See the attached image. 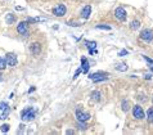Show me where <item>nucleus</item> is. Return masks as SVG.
Wrapping results in <instances>:
<instances>
[{
  "mask_svg": "<svg viewBox=\"0 0 153 135\" xmlns=\"http://www.w3.org/2000/svg\"><path fill=\"white\" fill-rule=\"evenodd\" d=\"M36 117V109L32 108V107H27L23 111L21 112V118L22 121L27 122V121H32V120Z\"/></svg>",
  "mask_w": 153,
  "mask_h": 135,
  "instance_id": "1",
  "label": "nucleus"
},
{
  "mask_svg": "<svg viewBox=\"0 0 153 135\" xmlns=\"http://www.w3.org/2000/svg\"><path fill=\"white\" fill-rule=\"evenodd\" d=\"M89 78L93 80L94 82H100V81H106L107 78H108V73L104 72V71H98V72H95V73H91V75L89 76Z\"/></svg>",
  "mask_w": 153,
  "mask_h": 135,
  "instance_id": "2",
  "label": "nucleus"
},
{
  "mask_svg": "<svg viewBox=\"0 0 153 135\" xmlns=\"http://www.w3.org/2000/svg\"><path fill=\"white\" fill-rule=\"evenodd\" d=\"M9 112H11V108H9V106L5 103V102H1V103H0V120L8 118Z\"/></svg>",
  "mask_w": 153,
  "mask_h": 135,
  "instance_id": "3",
  "label": "nucleus"
},
{
  "mask_svg": "<svg viewBox=\"0 0 153 135\" xmlns=\"http://www.w3.org/2000/svg\"><path fill=\"white\" fill-rule=\"evenodd\" d=\"M17 32H18L19 35H23V36L29 35V22L27 21L19 22V25L17 26Z\"/></svg>",
  "mask_w": 153,
  "mask_h": 135,
  "instance_id": "4",
  "label": "nucleus"
},
{
  "mask_svg": "<svg viewBox=\"0 0 153 135\" xmlns=\"http://www.w3.org/2000/svg\"><path fill=\"white\" fill-rule=\"evenodd\" d=\"M140 39L144 40L147 43H150L153 40V31L149 29H144L142 32H140Z\"/></svg>",
  "mask_w": 153,
  "mask_h": 135,
  "instance_id": "5",
  "label": "nucleus"
},
{
  "mask_svg": "<svg viewBox=\"0 0 153 135\" xmlns=\"http://www.w3.org/2000/svg\"><path fill=\"white\" fill-rule=\"evenodd\" d=\"M114 17H116L118 21H126V17H127V13L126 11H125L122 7H118V8H116V11H114Z\"/></svg>",
  "mask_w": 153,
  "mask_h": 135,
  "instance_id": "6",
  "label": "nucleus"
},
{
  "mask_svg": "<svg viewBox=\"0 0 153 135\" xmlns=\"http://www.w3.org/2000/svg\"><path fill=\"white\" fill-rule=\"evenodd\" d=\"M5 61H7V65L11 66V67H14L18 63V58H17V55L14 53H8L5 55Z\"/></svg>",
  "mask_w": 153,
  "mask_h": 135,
  "instance_id": "7",
  "label": "nucleus"
},
{
  "mask_svg": "<svg viewBox=\"0 0 153 135\" xmlns=\"http://www.w3.org/2000/svg\"><path fill=\"white\" fill-rule=\"evenodd\" d=\"M66 12H67V8H66L65 4H58V5L53 9V14L57 17H63L66 14Z\"/></svg>",
  "mask_w": 153,
  "mask_h": 135,
  "instance_id": "8",
  "label": "nucleus"
},
{
  "mask_svg": "<svg viewBox=\"0 0 153 135\" xmlns=\"http://www.w3.org/2000/svg\"><path fill=\"white\" fill-rule=\"evenodd\" d=\"M132 114H134V117L136 120H143L145 117L144 111H143V108L140 106H135L134 108H132Z\"/></svg>",
  "mask_w": 153,
  "mask_h": 135,
  "instance_id": "9",
  "label": "nucleus"
},
{
  "mask_svg": "<svg viewBox=\"0 0 153 135\" xmlns=\"http://www.w3.org/2000/svg\"><path fill=\"white\" fill-rule=\"evenodd\" d=\"M90 113H88V112H84V111H80V109H77L76 111V118H77V121H82V122H86L89 118H90Z\"/></svg>",
  "mask_w": 153,
  "mask_h": 135,
  "instance_id": "10",
  "label": "nucleus"
},
{
  "mask_svg": "<svg viewBox=\"0 0 153 135\" xmlns=\"http://www.w3.org/2000/svg\"><path fill=\"white\" fill-rule=\"evenodd\" d=\"M90 14H91V5H85L84 9L81 11V17L84 19H88L90 17Z\"/></svg>",
  "mask_w": 153,
  "mask_h": 135,
  "instance_id": "11",
  "label": "nucleus"
},
{
  "mask_svg": "<svg viewBox=\"0 0 153 135\" xmlns=\"http://www.w3.org/2000/svg\"><path fill=\"white\" fill-rule=\"evenodd\" d=\"M85 45H86V48L89 49V53H90V54H95L96 53V50H95L96 41H85Z\"/></svg>",
  "mask_w": 153,
  "mask_h": 135,
  "instance_id": "12",
  "label": "nucleus"
},
{
  "mask_svg": "<svg viewBox=\"0 0 153 135\" xmlns=\"http://www.w3.org/2000/svg\"><path fill=\"white\" fill-rule=\"evenodd\" d=\"M30 50H31V53L34 55H37V54H40V52H41V45H40L39 43H34V44L30 47Z\"/></svg>",
  "mask_w": 153,
  "mask_h": 135,
  "instance_id": "13",
  "label": "nucleus"
},
{
  "mask_svg": "<svg viewBox=\"0 0 153 135\" xmlns=\"http://www.w3.org/2000/svg\"><path fill=\"white\" fill-rule=\"evenodd\" d=\"M89 67H90V65H89V61L86 59L85 57H82V58H81V70H82V72L84 73H88Z\"/></svg>",
  "mask_w": 153,
  "mask_h": 135,
  "instance_id": "14",
  "label": "nucleus"
},
{
  "mask_svg": "<svg viewBox=\"0 0 153 135\" xmlns=\"http://www.w3.org/2000/svg\"><path fill=\"white\" fill-rule=\"evenodd\" d=\"M100 96H102V94L99 93V91H93V93L90 94V98L93 99V100H95V102L100 100Z\"/></svg>",
  "mask_w": 153,
  "mask_h": 135,
  "instance_id": "15",
  "label": "nucleus"
},
{
  "mask_svg": "<svg viewBox=\"0 0 153 135\" xmlns=\"http://www.w3.org/2000/svg\"><path fill=\"white\" fill-rule=\"evenodd\" d=\"M116 70L125 72V71L127 70V65H126V63H117V65H116Z\"/></svg>",
  "mask_w": 153,
  "mask_h": 135,
  "instance_id": "16",
  "label": "nucleus"
},
{
  "mask_svg": "<svg viewBox=\"0 0 153 135\" xmlns=\"http://www.w3.org/2000/svg\"><path fill=\"white\" fill-rule=\"evenodd\" d=\"M139 27H140V21H138V19H135V21H132L130 23V29L131 30H138Z\"/></svg>",
  "mask_w": 153,
  "mask_h": 135,
  "instance_id": "17",
  "label": "nucleus"
},
{
  "mask_svg": "<svg viewBox=\"0 0 153 135\" xmlns=\"http://www.w3.org/2000/svg\"><path fill=\"white\" fill-rule=\"evenodd\" d=\"M5 19H7V23H8V25H12V23H14V22H16V17H14L12 13H9L8 16H7Z\"/></svg>",
  "mask_w": 153,
  "mask_h": 135,
  "instance_id": "18",
  "label": "nucleus"
},
{
  "mask_svg": "<svg viewBox=\"0 0 153 135\" xmlns=\"http://www.w3.org/2000/svg\"><path fill=\"white\" fill-rule=\"evenodd\" d=\"M147 120L148 122H153V108H149L147 112Z\"/></svg>",
  "mask_w": 153,
  "mask_h": 135,
  "instance_id": "19",
  "label": "nucleus"
},
{
  "mask_svg": "<svg viewBox=\"0 0 153 135\" xmlns=\"http://www.w3.org/2000/svg\"><path fill=\"white\" fill-rule=\"evenodd\" d=\"M77 129L78 130H86L88 129V125L82 121H77Z\"/></svg>",
  "mask_w": 153,
  "mask_h": 135,
  "instance_id": "20",
  "label": "nucleus"
},
{
  "mask_svg": "<svg viewBox=\"0 0 153 135\" xmlns=\"http://www.w3.org/2000/svg\"><path fill=\"white\" fill-rule=\"evenodd\" d=\"M7 66H8V65H7V61L4 59V58L0 57V71H3L4 68L7 67Z\"/></svg>",
  "mask_w": 153,
  "mask_h": 135,
  "instance_id": "21",
  "label": "nucleus"
},
{
  "mask_svg": "<svg viewBox=\"0 0 153 135\" xmlns=\"http://www.w3.org/2000/svg\"><path fill=\"white\" fill-rule=\"evenodd\" d=\"M121 107H122V109H124L125 112H126V111H129V107H130L129 102H127V100H122V104H121Z\"/></svg>",
  "mask_w": 153,
  "mask_h": 135,
  "instance_id": "22",
  "label": "nucleus"
},
{
  "mask_svg": "<svg viewBox=\"0 0 153 135\" xmlns=\"http://www.w3.org/2000/svg\"><path fill=\"white\" fill-rule=\"evenodd\" d=\"M9 127H11V126H9L8 124H4V125H1V127H0V130H1V131H3V132H8V131H9Z\"/></svg>",
  "mask_w": 153,
  "mask_h": 135,
  "instance_id": "23",
  "label": "nucleus"
},
{
  "mask_svg": "<svg viewBox=\"0 0 153 135\" xmlns=\"http://www.w3.org/2000/svg\"><path fill=\"white\" fill-rule=\"evenodd\" d=\"M98 30H111V26H106V25H98L96 26Z\"/></svg>",
  "mask_w": 153,
  "mask_h": 135,
  "instance_id": "24",
  "label": "nucleus"
},
{
  "mask_svg": "<svg viewBox=\"0 0 153 135\" xmlns=\"http://www.w3.org/2000/svg\"><path fill=\"white\" fill-rule=\"evenodd\" d=\"M127 54V50H121V52H118V57H124V55Z\"/></svg>",
  "mask_w": 153,
  "mask_h": 135,
  "instance_id": "25",
  "label": "nucleus"
},
{
  "mask_svg": "<svg viewBox=\"0 0 153 135\" xmlns=\"http://www.w3.org/2000/svg\"><path fill=\"white\" fill-rule=\"evenodd\" d=\"M143 58H144V59H145V61H147V62H148V63H149V65H152V66H153V59H150V58L145 57V55H144V57H143Z\"/></svg>",
  "mask_w": 153,
  "mask_h": 135,
  "instance_id": "26",
  "label": "nucleus"
},
{
  "mask_svg": "<svg viewBox=\"0 0 153 135\" xmlns=\"http://www.w3.org/2000/svg\"><path fill=\"white\" fill-rule=\"evenodd\" d=\"M80 72H82V70H81V68H78V70L76 71V73H75V76H73V78H76V77H77V76L80 75Z\"/></svg>",
  "mask_w": 153,
  "mask_h": 135,
  "instance_id": "27",
  "label": "nucleus"
},
{
  "mask_svg": "<svg viewBox=\"0 0 153 135\" xmlns=\"http://www.w3.org/2000/svg\"><path fill=\"white\" fill-rule=\"evenodd\" d=\"M23 127H25V125H21V126H19V129L17 130V132H18V134H21V132H23Z\"/></svg>",
  "mask_w": 153,
  "mask_h": 135,
  "instance_id": "28",
  "label": "nucleus"
},
{
  "mask_svg": "<svg viewBox=\"0 0 153 135\" xmlns=\"http://www.w3.org/2000/svg\"><path fill=\"white\" fill-rule=\"evenodd\" d=\"M149 70H150V71H152V72H153V67H152V66H150V67H149Z\"/></svg>",
  "mask_w": 153,
  "mask_h": 135,
  "instance_id": "29",
  "label": "nucleus"
},
{
  "mask_svg": "<svg viewBox=\"0 0 153 135\" xmlns=\"http://www.w3.org/2000/svg\"><path fill=\"white\" fill-rule=\"evenodd\" d=\"M0 81H1V75H0Z\"/></svg>",
  "mask_w": 153,
  "mask_h": 135,
  "instance_id": "30",
  "label": "nucleus"
}]
</instances>
